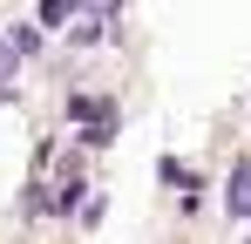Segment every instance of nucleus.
I'll return each mask as SVG.
<instances>
[{
    "instance_id": "nucleus-1",
    "label": "nucleus",
    "mask_w": 251,
    "mask_h": 244,
    "mask_svg": "<svg viewBox=\"0 0 251 244\" xmlns=\"http://www.w3.org/2000/svg\"><path fill=\"white\" fill-rule=\"evenodd\" d=\"M68 14H82V0H41V21L34 27H61Z\"/></svg>"
},
{
    "instance_id": "nucleus-2",
    "label": "nucleus",
    "mask_w": 251,
    "mask_h": 244,
    "mask_svg": "<svg viewBox=\"0 0 251 244\" xmlns=\"http://www.w3.org/2000/svg\"><path fill=\"white\" fill-rule=\"evenodd\" d=\"M231 217H251V170L231 176Z\"/></svg>"
},
{
    "instance_id": "nucleus-3",
    "label": "nucleus",
    "mask_w": 251,
    "mask_h": 244,
    "mask_svg": "<svg viewBox=\"0 0 251 244\" xmlns=\"http://www.w3.org/2000/svg\"><path fill=\"white\" fill-rule=\"evenodd\" d=\"M7 48H14V54H34V48H41V27H7Z\"/></svg>"
},
{
    "instance_id": "nucleus-4",
    "label": "nucleus",
    "mask_w": 251,
    "mask_h": 244,
    "mask_svg": "<svg viewBox=\"0 0 251 244\" xmlns=\"http://www.w3.org/2000/svg\"><path fill=\"white\" fill-rule=\"evenodd\" d=\"M163 183H176V190L190 197V190H197V170H183V163H163Z\"/></svg>"
},
{
    "instance_id": "nucleus-5",
    "label": "nucleus",
    "mask_w": 251,
    "mask_h": 244,
    "mask_svg": "<svg viewBox=\"0 0 251 244\" xmlns=\"http://www.w3.org/2000/svg\"><path fill=\"white\" fill-rule=\"evenodd\" d=\"M14 68H21V54H14V48H7V34H0V95L14 88Z\"/></svg>"
}]
</instances>
